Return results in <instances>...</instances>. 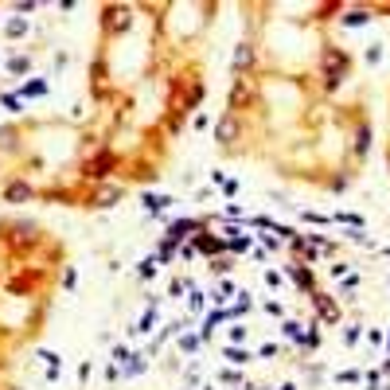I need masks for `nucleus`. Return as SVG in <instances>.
<instances>
[{"label":"nucleus","instance_id":"obj_1","mask_svg":"<svg viewBox=\"0 0 390 390\" xmlns=\"http://www.w3.org/2000/svg\"><path fill=\"white\" fill-rule=\"evenodd\" d=\"M110 164H114L110 156H102V160H94V164H90V176H106V168H110Z\"/></svg>","mask_w":390,"mask_h":390},{"label":"nucleus","instance_id":"obj_2","mask_svg":"<svg viewBox=\"0 0 390 390\" xmlns=\"http://www.w3.org/2000/svg\"><path fill=\"white\" fill-rule=\"evenodd\" d=\"M27 195H31V187H23V184L8 187V199H27Z\"/></svg>","mask_w":390,"mask_h":390}]
</instances>
